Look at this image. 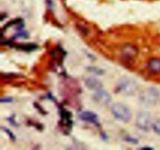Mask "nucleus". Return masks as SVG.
<instances>
[{"label":"nucleus","mask_w":160,"mask_h":150,"mask_svg":"<svg viewBox=\"0 0 160 150\" xmlns=\"http://www.w3.org/2000/svg\"><path fill=\"white\" fill-rule=\"evenodd\" d=\"M137 82L133 78L123 77L117 83L116 90L117 92L123 95H132L138 91Z\"/></svg>","instance_id":"f257e3e1"},{"label":"nucleus","mask_w":160,"mask_h":150,"mask_svg":"<svg viewBox=\"0 0 160 150\" xmlns=\"http://www.w3.org/2000/svg\"><path fill=\"white\" fill-rule=\"evenodd\" d=\"M159 93L155 88H148L142 91L139 96V100L142 104L150 106L156 104L159 100Z\"/></svg>","instance_id":"f03ea898"},{"label":"nucleus","mask_w":160,"mask_h":150,"mask_svg":"<svg viewBox=\"0 0 160 150\" xmlns=\"http://www.w3.org/2000/svg\"><path fill=\"white\" fill-rule=\"evenodd\" d=\"M111 112L117 119L123 122L130 121L131 118V112L129 108L122 103H114L111 107Z\"/></svg>","instance_id":"7ed1b4c3"},{"label":"nucleus","mask_w":160,"mask_h":150,"mask_svg":"<svg viewBox=\"0 0 160 150\" xmlns=\"http://www.w3.org/2000/svg\"><path fill=\"white\" fill-rule=\"evenodd\" d=\"M136 125L139 129L148 131L152 128V117L148 112H140L136 117Z\"/></svg>","instance_id":"20e7f679"},{"label":"nucleus","mask_w":160,"mask_h":150,"mask_svg":"<svg viewBox=\"0 0 160 150\" xmlns=\"http://www.w3.org/2000/svg\"><path fill=\"white\" fill-rule=\"evenodd\" d=\"M138 48L133 45H127L123 46L121 50V56L124 60L126 61H132L137 57Z\"/></svg>","instance_id":"39448f33"},{"label":"nucleus","mask_w":160,"mask_h":150,"mask_svg":"<svg viewBox=\"0 0 160 150\" xmlns=\"http://www.w3.org/2000/svg\"><path fill=\"white\" fill-rule=\"evenodd\" d=\"M93 99L98 104L106 106L111 102V95H109V92L101 89L95 92L93 95Z\"/></svg>","instance_id":"423d86ee"},{"label":"nucleus","mask_w":160,"mask_h":150,"mask_svg":"<svg viewBox=\"0 0 160 150\" xmlns=\"http://www.w3.org/2000/svg\"><path fill=\"white\" fill-rule=\"evenodd\" d=\"M85 86L90 90L96 92V91L101 90L103 88V84L100 80L98 78H94V77H90V78H87L84 81Z\"/></svg>","instance_id":"0eeeda50"},{"label":"nucleus","mask_w":160,"mask_h":150,"mask_svg":"<svg viewBox=\"0 0 160 150\" xmlns=\"http://www.w3.org/2000/svg\"><path fill=\"white\" fill-rule=\"evenodd\" d=\"M79 117L81 120L86 122H90L93 123H97L98 122V117L96 114H95L92 111H82L80 112Z\"/></svg>","instance_id":"6e6552de"},{"label":"nucleus","mask_w":160,"mask_h":150,"mask_svg":"<svg viewBox=\"0 0 160 150\" xmlns=\"http://www.w3.org/2000/svg\"><path fill=\"white\" fill-rule=\"evenodd\" d=\"M148 70L152 73H160V59L158 58H152L148 62L147 65Z\"/></svg>","instance_id":"1a4fd4ad"},{"label":"nucleus","mask_w":160,"mask_h":150,"mask_svg":"<svg viewBox=\"0 0 160 150\" xmlns=\"http://www.w3.org/2000/svg\"><path fill=\"white\" fill-rule=\"evenodd\" d=\"M152 129L156 134L160 135V119L157 120L152 123Z\"/></svg>","instance_id":"9d476101"},{"label":"nucleus","mask_w":160,"mask_h":150,"mask_svg":"<svg viewBox=\"0 0 160 150\" xmlns=\"http://www.w3.org/2000/svg\"><path fill=\"white\" fill-rule=\"evenodd\" d=\"M88 70L89 71L92 72V73H96V74H102V73H103V71L101 70V69H98V68H96V67H88Z\"/></svg>","instance_id":"9b49d317"},{"label":"nucleus","mask_w":160,"mask_h":150,"mask_svg":"<svg viewBox=\"0 0 160 150\" xmlns=\"http://www.w3.org/2000/svg\"><path fill=\"white\" fill-rule=\"evenodd\" d=\"M2 130H4V131H5V132H6V133H7V134H9V138H10L11 139H13V140H14V139H15V136L13 135V134H12V133L11 132V131H9V129H7V128H2Z\"/></svg>","instance_id":"f8f14e48"},{"label":"nucleus","mask_w":160,"mask_h":150,"mask_svg":"<svg viewBox=\"0 0 160 150\" xmlns=\"http://www.w3.org/2000/svg\"><path fill=\"white\" fill-rule=\"evenodd\" d=\"M12 101V98H9V97H7V98H2L1 99V102L3 103V102H11Z\"/></svg>","instance_id":"ddd939ff"}]
</instances>
